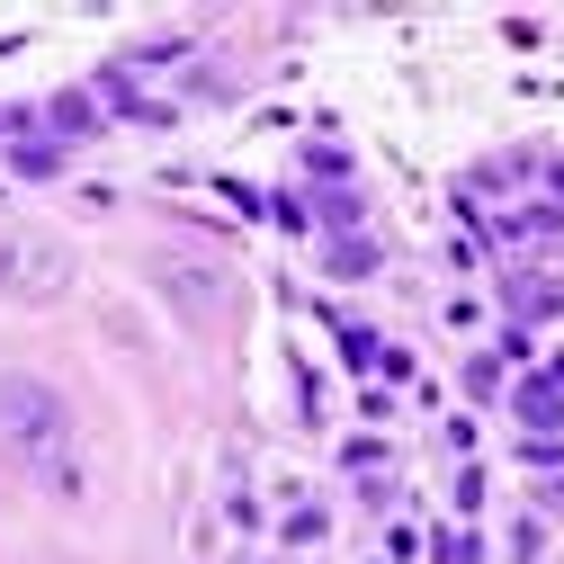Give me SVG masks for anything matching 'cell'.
<instances>
[{
  "label": "cell",
  "instance_id": "7",
  "mask_svg": "<svg viewBox=\"0 0 564 564\" xmlns=\"http://www.w3.org/2000/svg\"><path fill=\"white\" fill-rule=\"evenodd\" d=\"M368 269H377L368 242H340V251H332V278H368Z\"/></svg>",
  "mask_w": 564,
  "mask_h": 564
},
{
  "label": "cell",
  "instance_id": "5",
  "mask_svg": "<svg viewBox=\"0 0 564 564\" xmlns=\"http://www.w3.org/2000/svg\"><path fill=\"white\" fill-rule=\"evenodd\" d=\"M19 171H28V180H54V171H63V144H19Z\"/></svg>",
  "mask_w": 564,
  "mask_h": 564
},
{
  "label": "cell",
  "instance_id": "1",
  "mask_svg": "<svg viewBox=\"0 0 564 564\" xmlns=\"http://www.w3.org/2000/svg\"><path fill=\"white\" fill-rule=\"evenodd\" d=\"M0 440H10V448L28 457V475H36V484H54V492H82L73 412H63V394H54V386H36V377H0Z\"/></svg>",
  "mask_w": 564,
  "mask_h": 564
},
{
  "label": "cell",
  "instance_id": "6",
  "mask_svg": "<svg viewBox=\"0 0 564 564\" xmlns=\"http://www.w3.org/2000/svg\"><path fill=\"white\" fill-rule=\"evenodd\" d=\"M431 555H440V564H484V546H475L466 529H440V546H431Z\"/></svg>",
  "mask_w": 564,
  "mask_h": 564
},
{
  "label": "cell",
  "instance_id": "4",
  "mask_svg": "<svg viewBox=\"0 0 564 564\" xmlns=\"http://www.w3.org/2000/svg\"><path fill=\"white\" fill-rule=\"evenodd\" d=\"M520 421L529 431H564V394L555 386H520Z\"/></svg>",
  "mask_w": 564,
  "mask_h": 564
},
{
  "label": "cell",
  "instance_id": "8",
  "mask_svg": "<svg viewBox=\"0 0 564 564\" xmlns=\"http://www.w3.org/2000/svg\"><path fill=\"white\" fill-rule=\"evenodd\" d=\"M314 216H323V225H340V234H349V225H359V197H349V188H340V197H323V206H314Z\"/></svg>",
  "mask_w": 564,
  "mask_h": 564
},
{
  "label": "cell",
  "instance_id": "2",
  "mask_svg": "<svg viewBox=\"0 0 564 564\" xmlns=\"http://www.w3.org/2000/svg\"><path fill=\"white\" fill-rule=\"evenodd\" d=\"M63 288V251L45 234H0V296H54Z\"/></svg>",
  "mask_w": 564,
  "mask_h": 564
},
{
  "label": "cell",
  "instance_id": "3",
  "mask_svg": "<svg viewBox=\"0 0 564 564\" xmlns=\"http://www.w3.org/2000/svg\"><path fill=\"white\" fill-rule=\"evenodd\" d=\"M45 117H54V134H99V99L90 90H63Z\"/></svg>",
  "mask_w": 564,
  "mask_h": 564
}]
</instances>
